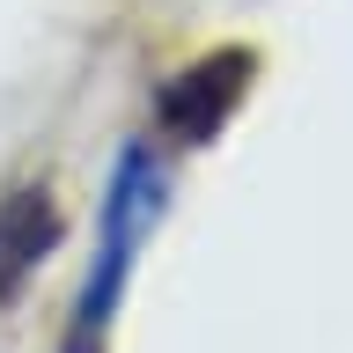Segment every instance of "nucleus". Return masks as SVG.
Instances as JSON below:
<instances>
[{"label": "nucleus", "mask_w": 353, "mask_h": 353, "mask_svg": "<svg viewBox=\"0 0 353 353\" xmlns=\"http://www.w3.org/2000/svg\"><path fill=\"white\" fill-rule=\"evenodd\" d=\"M162 199H170L162 154L132 140V148L118 154V170H110V192H103V243H96V272H88V294H81L74 353L103 346V324H110V309H118V294H125V272H132V258H140V243H148L154 214H162Z\"/></svg>", "instance_id": "f257e3e1"}, {"label": "nucleus", "mask_w": 353, "mask_h": 353, "mask_svg": "<svg viewBox=\"0 0 353 353\" xmlns=\"http://www.w3.org/2000/svg\"><path fill=\"white\" fill-rule=\"evenodd\" d=\"M250 52H206L199 66H184L170 88H162V118H170V132H184V140H214L221 118L243 103V88H250Z\"/></svg>", "instance_id": "f03ea898"}, {"label": "nucleus", "mask_w": 353, "mask_h": 353, "mask_svg": "<svg viewBox=\"0 0 353 353\" xmlns=\"http://www.w3.org/2000/svg\"><path fill=\"white\" fill-rule=\"evenodd\" d=\"M52 243H59V214L44 192H15L0 206V302L52 258Z\"/></svg>", "instance_id": "7ed1b4c3"}]
</instances>
